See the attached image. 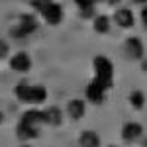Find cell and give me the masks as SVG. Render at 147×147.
<instances>
[{
  "mask_svg": "<svg viewBox=\"0 0 147 147\" xmlns=\"http://www.w3.org/2000/svg\"><path fill=\"white\" fill-rule=\"evenodd\" d=\"M14 94H16V98L24 104H43L47 98V90L45 86H41V84H28V82H20L16 88H14Z\"/></svg>",
  "mask_w": 147,
  "mask_h": 147,
  "instance_id": "cell-1",
  "label": "cell"
},
{
  "mask_svg": "<svg viewBox=\"0 0 147 147\" xmlns=\"http://www.w3.org/2000/svg\"><path fill=\"white\" fill-rule=\"evenodd\" d=\"M114 65L108 57H94V80H98L104 88H112L114 84Z\"/></svg>",
  "mask_w": 147,
  "mask_h": 147,
  "instance_id": "cell-2",
  "label": "cell"
},
{
  "mask_svg": "<svg viewBox=\"0 0 147 147\" xmlns=\"http://www.w3.org/2000/svg\"><path fill=\"white\" fill-rule=\"evenodd\" d=\"M35 30H37L35 16H32V14H22L18 24L10 30V34H12V37H28V35L34 34Z\"/></svg>",
  "mask_w": 147,
  "mask_h": 147,
  "instance_id": "cell-3",
  "label": "cell"
},
{
  "mask_svg": "<svg viewBox=\"0 0 147 147\" xmlns=\"http://www.w3.org/2000/svg\"><path fill=\"white\" fill-rule=\"evenodd\" d=\"M39 14H41V18H43L49 26H57V24H61V20H63V8H61L57 2H53V0H51Z\"/></svg>",
  "mask_w": 147,
  "mask_h": 147,
  "instance_id": "cell-4",
  "label": "cell"
},
{
  "mask_svg": "<svg viewBox=\"0 0 147 147\" xmlns=\"http://www.w3.org/2000/svg\"><path fill=\"white\" fill-rule=\"evenodd\" d=\"M10 69L16 73H28L32 69V57L26 51H18L10 57Z\"/></svg>",
  "mask_w": 147,
  "mask_h": 147,
  "instance_id": "cell-5",
  "label": "cell"
},
{
  "mask_svg": "<svg viewBox=\"0 0 147 147\" xmlns=\"http://www.w3.org/2000/svg\"><path fill=\"white\" fill-rule=\"evenodd\" d=\"M108 88H104L98 80H92L90 84L86 86V98L92 102V104H102L104 102V92Z\"/></svg>",
  "mask_w": 147,
  "mask_h": 147,
  "instance_id": "cell-6",
  "label": "cell"
},
{
  "mask_svg": "<svg viewBox=\"0 0 147 147\" xmlns=\"http://www.w3.org/2000/svg\"><path fill=\"white\" fill-rule=\"evenodd\" d=\"M67 114L73 118V120H80V118H84V114H86V104L84 100H80V98H73V100L67 102Z\"/></svg>",
  "mask_w": 147,
  "mask_h": 147,
  "instance_id": "cell-7",
  "label": "cell"
},
{
  "mask_svg": "<svg viewBox=\"0 0 147 147\" xmlns=\"http://www.w3.org/2000/svg\"><path fill=\"white\" fill-rule=\"evenodd\" d=\"M41 112H43V124L45 125H53V127L61 125V122H63V114H61V110H59L57 106L45 108V110H41Z\"/></svg>",
  "mask_w": 147,
  "mask_h": 147,
  "instance_id": "cell-8",
  "label": "cell"
},
{
  "mask_svg": "<svg viewBox=\"0 0 147 147\" xmlns=\"http://www.w3.org/2000/svg\"><path fill=\"white\" fill-rule=\"evenodd\" d=\"M16 136H18L20 141H30V139L39 136V127H34V125H28L24 122H20L18 127H16Z\"/></svg>",
  "mask_w": 147,
  "mask_h": 147,
  "instance_id": "cell-9",
  "label": "cell"
},
{
  "mask_svg": "<svg viewBox=\"0 0 147 147\" xmlns=\"http://www.w3.org/2000/svg\"><path fill=\"white\" fill-rule=\"evenodd\" d=\"M125 53H127V57H131V59H139V57L143 55V43H141V39L139 37L125 39Z\"/></svg>",
  "mask_w": 147,
  "mask_h": 147,
  "instance_id": "cell-10",
  "label": "cell"
},
{
  "mask_svg": "<svg viewBox=\"0 0 147 147\" xmlns=\"http://www.w3.org/2000/svg\"><path fill=\"white\" fill-rule=\"evenodd\" d=\"M20 122L34 125V127H39V125H43V112L41 110H26L20 118Z\"/></svg>",
  "mask_w": 147,
  "mask_h": 147,
  "instance_id": "cell-11",
  "label": "cell"
},
{
  "mask_svg": "<svg viewBox=\"0 0 147 147\" xmlns=\"http://www.w3.org/2000/svg\"><path fill=\"white\" fill-rule=\"evenodd\" d=\"M114 22L118 24L120 28H131L134 26V14H131V10H127V8H120V10H116V14H114Z\"/></svg>",
  "mask_w": 147,
  "mask_h": 147,
  "instance_id": "cell-12",
  "label": "cell"
},
{
  "mask_svg": "<svg viewBox=\"0 0 147 147\" xmlns=\"http://www.w3.org/2000/svg\"><path fill=\"white\" fill-rule=\"evenodd\" d=\"M141 125L137 124V122H127V124L122 127V137H124L125 141H136L137 137L141 136Z\"/></svg>",
  "mask_w": 147,
  "mask_h": 147,
  "instance_id": "cell-13",
  "label": "cell"
},
{
  "mask_svg": "<svg viewBox=\"0 0 147 147\" xmlns=\"http://www.w3.org/2000/svg\"><path fill=\"white\" fill-rule=\"evenodd\" d=\"M79 143L80 147H100V137H98V134L96 131H82L79 137Z\"/></svg>",
  "mask_w": 147,
  "mask_h": 147,
  "instance_id": "cell-14",
  "label": "cell"
},
{
  "mask_svg": "<svg viewBox=\"0 0 147 147\" xmlns=\"http://www.w3.org/2000/svg\"><path fill=\"white\" fill-rule=\"evenodd\" d=\"M94 30L98 32V34H106L108 30H110V20H108V16H96L94 18Z\"/></svg>",
  "mask_w": 147,
  "mask_h": 147,
  "instance_id": "cell-15",
  "label": "cell"
},
{
  "mask_svg": "<svg viewBox=\"0 0 147 147\" xmlns=\"http://www.w3.org/2000/svg\"><path fill=\"white\" fill-rule=\"evenodd\" d=\"M129 102H131V106H134V108H141V106H143V102H145V98H143V94H141L139 90H136V92H131Z\"/></svg>",
  "mask_w": 147,
  "mask_h": 147,
  "instance_id": "cell-16",
  "label": "cell"
},
{
  "mask_svg": "<svg viewBox=\"0 0 147 147\" xmlns=\"http://www.w3.org/2000/svg\"><path fill=\"white\" fill-rule=\"evenodd\" d=\"M49 2H51V0H32L30 4H32V8H34V10L41 12V10H43V8L47 6V4H49Z\"/></svg>",
  "mask_w": 147,
  "mask_h": 147,
  "instance_id": "cell-17",
  "label": "cell"
},
{
  "mask_svg": "<svg viewBox=\"0 0 147 147\" xmlns=\"http://www.w3.org/2000/svg\"><path fill=\"white\" fill-rule=\"evenodd\" d=\"M75 2H77V6H79L80 10L82 8H90V6L96 4V0H75Z\"/></svg>",
  "mask_w": 147,
  "mask_h": 147,
  "instance_id": "cell-18",
  "label": "cell"
},
{
  "mask_svg": "<svg viewBox=\"0 0 147 147\" xmlns=\"http://www.w3.org/2000/svg\"><path fill=\"white\" fill-rule=\"evenodd\" d=\"M8 51H10V47H8V43H6L4 39H0V59H4V57L8 55Z\"/></svg>",
  "mask_w": 147,
  "mask_h": 147,
  "instance_id": "cell-19",
  "label": "cell"
},
{
  "mask_svg": "<svg viewBox=\"0 0 147 147\" xmlns=\"http://www.w3.org/2000/svg\"><path fill=\"white\" fill-rule=\"evenodd\" d=\"M82 18H92V16H96L94 14V6H90V8H82Z\"/></svg>",
  "mask_w": 147,
  "mask_h": 147,
  "instance_id": "cell-20",
  "label": "cell"
},
{
  "mask_svg": "<svg viewBox=\"0 0 147 147\" xmlns=\"http://www.w3.org/2000/svg\"><path fill=\"white\" fill-rule=\"evenodd\" d=\"M141 16H143V24L147 26V8H143V12H141Z\"/></svg>",
  "mask_w": 147,
  "mask_h": 147,
  "instance_id": "cell-21",
  "label": "cell"
},
{
  "mask_svg": "<svg viewBox=\"0 0 147 147\" xmlns=\"http://www.w3.org/2000/svg\"><path fill=\"white\" fill-rule=\"evenodd\" d=\"M2 122H4V114L0 112V124H2Z\"/></svg>",
  "mask_w": 147,
  "mask_h": 147,
  "instance_id": "cell-22",
  "label": "cell"
},
{
  "mask_svg": "<svg viewBox=\"0 0 147 147\" xmlns=\"http://www.w3.org/2000/svg\"><path fill=\"white\" fill-rule=\"evenodd\" d=\"M22 147H32V145H22Z\"/></svg>",
  "mask_w": 147,
  "mask_h": 147,
  "instance_id": "cell-23",
  "label": "cell"
}]
</instances>
